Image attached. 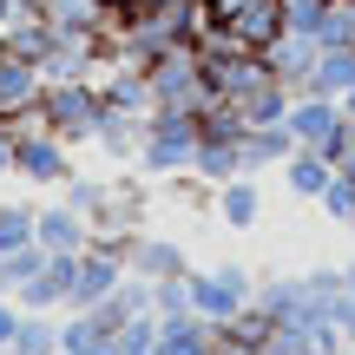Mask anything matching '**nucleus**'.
I'll use <instances>...</instances> for the list:
<instances>
[{
    "mask_svg": "<svg viewBox=\"0 0 355 355\" xmlns=\"http://www.w3.org/2000/svg\"><path fill=\"white\" fill-rule=\"evenodd\" d=\"M198 158V112H178V105H152L139 132V178H191Z\"/></svg>",
    "mask_w": 355,
    "mask_h": 355,
    "instance_id": "f257e3e1",
    "label": "nucleus"
},
{
    "mask_svg": "<svg viewBox=\"0 0 355 355\" xmlns=\"http://www.w3.org/2000/svg\"><path fill=\"white\" fill-rule=\"evenodd\" d=\"M33 119L46 132H60L66 145H92V139H99V125H105V92H99V79H46Z\"/></svg>",
    "mask_w": 355,
    "mask_h": 355,
    "instance_id": "f03ea898",
    "label": "nucleus"
},
{
    "mask_svg": "<svg viewBox=\"0 0 355 355\" xmlns=\"http://www.w3.org/2000/svg\"><path fill=\"white\" fill-rule=\"evenodd\" d=\"M7 132H13V178H26V184H66L73 178V145L60 132H46L40 119H20Z\"/></svg>",
    "mask_w": 355,
    "mask_h": 355,
    "instance_id": "7ed1b4c3",
    "label": "nucleus"
},
{
    "mask_svg": "<svg viewBox=\"0 0 355 355\" xmlns=\"http://www.w3.org/2000/svg\"><path fill=\"white\" fill-rule=\"evenodd\" d=\"M204 26H211V33L243 40V46H257V53H263L270 40L290 33V20H283V0H204Z\"/></svg>",
    "mask_w": 355,
    "mask_h": 355,
    "instance_id": "20e7f679",
    "label": "nucleus"
},
{
    "mask_svg": "<svg viewBox=\"0 0 355 355\" xmlns=\"http://www.w3.org/2000/svg\"><path fill=\"white\" fill-rule=\"evenodd\" d=\"M283 125H290V139H296V145H316V152H322V158H336V165H343V152L355 145V139H349V125H343V99H329V92H296Z\"/></svg>",
    "mask_w": 355,
    "mask_h": 355,
    "instance_id": "39448f33",
    "label": "nucleus"
},
{
    "mask_svg": "<svg viewBox=\"0 0 355 355\" xmlns=\"http://www.w3.org/2000/svg\"><path fill=\"white\" fill-rule=\"evenodd\" d=\"M145 79H152V99H158V105H178V112H204V99H211L204 66H198V46L158 53V60L145 66Z\"/></svg>",
    "mask_w": 355,
    "mask_h": 355,
    "instance_id": "423d86ee",
    "label": "nucleus"
},
{
    "mask_svg": "<svg viewBox=\"0 0 355 355\" xmlns=\"http://www.w3.org/2000/svg\"><path fill=\"white\" fill-rule=\"evenodd\" d=\"M257 303V277L243 263H217V270H191V309H198L204 322H224L237 316V309Z\"/></svg>",
    "mask_w": 355,
    "mask_h": 355,
    "instance_id": "0eeeda50",
    "label": "nucleus"
},
{
    "mask_svg": "<svg viewBox=\"0 0 355 355\" xmlns=\"http://www.w3.org/2000/svg\"><path fill=\"white\" fill-rule=\"evenodd\" d=\"M125 257H112V250H99V243H86V250L73 257V283H66V309H99L105 296L125 283Z\"/></svg>",
    "mask_w": 355,
    "mask_h": 355,
    "instance_id": "6e6552de",
    "label": "nucleus"
},
{
    "mask_svg": "<svg viewBox=\"0 0 355 355\" xmlns=\"http://www.w3.org/2000/svg\"><path fill=\"white\" fill-rule=\"evenodd\" d=\"M33 237L46 243L53 257H79V250L92 243V217L73 211L66 198H60V204H40V230H33Z\"/></svg>",
    "mask_w": 355,
    "mask_h": 355,
    "instance_id": "1a4fd4ad",
    "label": "nucleus"
},
{
    "mask_svg": "<svg viewBox=\"0 0 355 355\" xmlns=\"http://www.w3.org/2000/svg\"><path fill=\"white\" fill-rule=\"evenodd\" d=\"M277 178H283V191H290L296 204H316L322 191H329V178H336V158H322L316 145H296V152L283 158Z\"/></svg>",
    "mask_w": 355,
    "mask_h": 355,
    "instance_id": "9d476101",
    "label": "nucleus"
},
{
    "mask_svg": "<svg viewBox=\"0 0 355 355\" xmlns=\"http://www.w3.org/2000/svg\"><path fill=\"white\" fill-rule=\"evenodd\" d=\"M263 60H270V73H277L290 92H303L309 73H316V60H322V46L309 33H283V40H270V46H263Z\"/></svg>",
    "mask_w": 355,
    "mask_h": 355,
    "instance_id": "9b49d317",
    "label": "nucleus"
},
{
    "mask_svg": "<svg viewBox=\"0 0 355 355\" xmlns=\"http://www.w3.org/2000/svg\"><path fill=\"white\" fill-rule=\"evenodd\" d=\"M139 277H152V283H165V277H184L191 270V257H184V243L178 237H158V230H139L132 237V257H125Z\"/></svg>",
    "mask_w": 355,
    "mask_h": 355,
    "instance_id": "f8f14e48",
    "label": "nucleus"
},
{
    "mask_svg": "<svg viewBox=\"0 0 355 355\" xmlns=\"http://www.w3.org/2000/svg\"><path fill=\"white\" fill-rule=\"evenodd\" d=\"M211 211H217V224H224V230H250L257 217H263V184H257L250 171L230 178V184L211 191Z\"/></svg>",
    "mask_w": 355,
    "mask_h": 355,
    "instance_id": "ddd939ff",
    "label": "nucleus"
},
{
    "mask_svg": "<svg viewBox=\"0 0 355 355\" xmlns=\"http://www.w3.org/2000/svg\"><path fill=\"white\" fill-rule=\"evenodd\" d=\"M191 178H204V184H230V178H243V139H211V132H198Z\"/></svg>",
    "mask_w": 355,
    "mask_h": 355,
    "instance_id": "4468645a",
    "label": "nucleus"
},
{
    "mask_svg": "<svg viewBox=\"0 0 355 355\" xmlns=\"http://www.w3.org/2000/svg\"><path fill=\"white\" fill-rule=\"evenodd\" d=\"M290 152H296L290 125H250V132H243V171H250V178L283 171V158H290Z\"/></svg>",
    "mask_w": 355,
    "mask_h": 355,
    "instance_id": "2eb2a0df",
    "label": "nucleus"
},
{
    "mask_svg": "<svg viewBox=\"0 0 355 355\" xmlns=\"http://www.w3.org/2000/svg\"><path fill=\"white\" fill-rule=\"evenodd\" d=\"M303 92H329V99H349L355 92V46H322L316 73H309Z\"/></svg>",
    "mask_w": 355,
    "mask_h": 355,
    "instance_id": "dca6fc26",
    "label": "nucleus"
},
{
    "mask_svg": "<svg viewBox=\"0 0 355 355\" xmlns=\"http://www.w3.org/2000/svg\"><path fill=\"white\" fill-rule=\"evenodd\" d=\"M257 309L270 322H303V277H257Z\"/></svg>",
    "mask_w": 355,
    "mask_h": 355,
    "instance_id": "f3484780",
    "label": "nucleus"
},
{
    "mask_svg": "<svg viewBox=\"0 0 355 355\" xmlns=\"http://www.w3.org/2000/svg\"><path fill=\"white\" fill-rule=\"evenodd\" d=\"M290 99H296V92L283 86L277 73H270L263 86H250L237 105H243V119H250V125H283V119H290Z\"/></svg>",
    "mask_w": 355,
    "mask_h": 355,
    "instance_id": "a211bd4d",
    "label": "nucleus"
},
{
    "mask_svg": "<svg viewBox=\"0 0 355 355\" xmlns=\"http://www.w3.org/2000/svg\"><path fill=\"white\" fill-rule=\"evenodd\" d=\"M40 230V204H0V257H13V250H26V243H40L33 237Z\"/></svg>",
    "mask_w": 355,
    "mask_h": 355,
    "instance_id": "6ab92c4d",
    "label": "nucleus"
},
{
    "mask_svg": "<svg viewBox=\"0 0 355 355\" xmlns=\"http://www.w3.org/2000/svg\"><path fill=\"white\" fill-rule=\"evenodd\" d=\"M46 263H53V250H46V243H26V250H13V257H0V277H7V296L20 290L26 277H40V270H46Z\"/></svg>",
    "mask_w": 355,
    "mask_h": 355,
    "instance_id": "aec40b11",
    "label": "nucleus"
},
{
    "mask_svg": "<svg viewBox=\"0 0 355 355\" xmlns=\"http://www.w3.org/2000/svg\"><path fill=\"white\" fill-rule=\"evenodd\" d=\"M316 211L329 217V224H343V230H355V184H349L343 171L329 178V191H322V198H316Z\"/></svg>",
    "mask_w": 355,
    "mask_h": 355,
    "instance_id": "412c9836",
    "label": "nucleus"
},
{
    "mask_svg": "<svg viewBox=\"0 0 355 355\" xmlns=\"http://www.w3.org/2000/svg\"><path fill=\"white\" fill-rule=\"evenodd\" d=\"M105 191H112V178H86V171H73V178H66V184H60V198L66 204H73V211H99V204H105Z\"/></svg>",
    "mask_w": 355,
    "mask_h": 355,
    "instance_id": "4be33fe9",
    "label": "nucleus"
},
{
    "mask_svg": "<svg viewBox=\"0 0 355 355\" xmlns=\"http://www.w3.org/2000/svg\"><path fill=\"white\" fill-rule=\"evenodd\" d=\"M152 309H158V316H184V309H191V270H184V277L152 283Z\"/></svg>",
    "mask_w": 355,
    "mask_h": 355,
    "instance_id": "5701e85b",
    "label": "nucleus"
},
{
    "mask_svg": "<svg viewBox=\"0 0 355 355\" xmlns=\"http://www.w3.org/2000/svg\"><path fill=\"white\" fill-rule=\"evenodd\" d=\"M322 13H329V0H283V20H290V33H309V40H316Z\"/></svg>",
    "mask_w": 355,
    "mask_h": 355,
    "instance_id": "b1692460",
    "label": "nucleus"
},
{
    "mask_svg": "<svg viewBox=\"0 0 355 355\" xmlns=\"http://www.w3.org/2000/svg\"><path fill=\"white\" fill-rule=\"evenodd\" d=\"M20 316H26V309L13 303V296H0V349H13V336H20Z\"/></svg>",
    "mask_w": 355,
    "mask_h": 355,
    "instance_id": "393cba45",
    "label": "nucleus"
},
{
    "mask_svg": "<svg viewBox=\"0 0 355 355\" xmlns=\"http://www.w3.org/2000/svg\"><path fill=\"white\" fill-rule=\"evenodd\" d=\"M336 329H343V343L355 349V290H343V303H336Z\"/></svg>",
    "mask_w": 355,
    "mask_h": 355,
    "instance_id": "a878e982",
    "label": "nucleus"
},
{
    "mask_svg": "<svg viewBox=\"0 0 355 355\" xmlns=\"http://www.w3.org/2000/svg\"><path fill=\"white\" fill-rule=\"evenodd\" d=\"M0 178H13V132L0 125Z\"/></svg>",
    "mask_w": 355,
    "mask_h": 355,
    "instance_id": "bb28decb",
    "label": "nucleus"
},
{
    "mask_svg": "<svg viewBox=\"0 0 355 355\" xmlns=\"http://www.w3.org/2000/svg\"><path fill=\"white\" fill-rule=\"evenodd\" d=\"M343 125H349V139H355V92L343 99Z\"/></svg>",
    "mask_w": 355,
    "mask_h": 355,
    "instance_id": "cd10ccee",
    "label": "nucleus"
},
{
    "mask_svg": "<svg viewBox=\"0 0 355 355\" xmlns=\"http://www.w3.org/2000/svg\"><path fill=\"white\" fill-rule=\"evenodd\" d=\"M336 171H343V178H349V184H355V145H349V152H343V165H336Z\"/></svg>",
    "mask_w": 355,
    "mask_h": 355,
    "instance_id": "c85d7f7f",
    "label": "nucleus"
},
{
    "mask_svg": "<svg viewBox=\"0 0 355 355\" xmlns=\"http://www.w3.org/2000/svg\"><path fill=\"white\" fill-rule=\"evenodd\" d=\"M125 7H139V0H105V13H125Z\"/></svg>",
    "mask_w": 355,
    "mask_h": 355,
    "instance_id": "c756f323",
    "label": "nucleus"
},
{
    "mask_svg": "<svg viewBox=\"0 0 355 355\" xmlns=\"http://www.w3.org/2000/svg\"><path fill=\"white\" fill-rule=\"evenodd\" d=\"M139 7H178V0H139Z\"/></svg>",
    "mask_w": 355,
    "mask_h": 355,
    "instance_id": "7c9ffc66",
    "label": "nucleus"
},
{
    "mask_svg": "<svg viewBox=\"0 0 355 355\" xmlns=\"http://www.w3.org/2000/svg\"><path fill=\"white\" fill-rule=\"evenodd\" d=\"M343 270H349V290H355V257H349V263H343Z\"/></svg>",
    "mask_w": 355,
    "mask_h": 355,
    "instance_id": "2f4dec72",
    "label": "nucleus"
},
{
    "mask_svg": "<svg viewBox=\"0 0 355 355\" xmlns=\"http://www.w3.org/2000/svg\"><path fill=\"white\" fill-rule=\"evenodd\" d=\"M296 355H322V349H316V343H309V349H296Z\"/></svg>",
    "mask_w": 355,
    "mask_h": 355,
    "instance_id": "473e14b6",
    "label": "nucleus"
},
{
    "mask_svg": "<svg viewBox=\"0 0 355 355\" xmlns=\"http://www.w3.org/2000/svg\"><path fill=\"white\" fill-rule=\"evenodd\" d=\"M0 53H7V40H0Z\"/></svg>",
    "mask_w": 355,
    "mask_h": 355,
    "instance_id": "72a5a7b5",
    "label": "nucleus"
},
{
    "mask_svg": "<svg viewBox=\"0 0 355 355\" xmlns=\"http://www.w3.org/2000/svg\"><path fill=\"white\" fill-rule=\"evenodd\" d=\"M0 355H13V349H0Z\"/></svg>",
    "mask_w": 355,
    "mask_h": 355,
    "instance_id": "f704fd0d",
    "label": "nucleus"
},
{
    "mask_svg": "<svg viewBox=\"0 0 355 355\" xmlns=\"http://www.w3.org/2000/svg\"><path fill=\"white\" fill-rule=\"evenodd\" d=\"M343 355H355V349H343Z\"/></svg>",
    "mask_w": 355,
    "mask_h": 355,
    "instance_id": "c9c22d12",
    "label": "nucleus"
}]
</instances>
